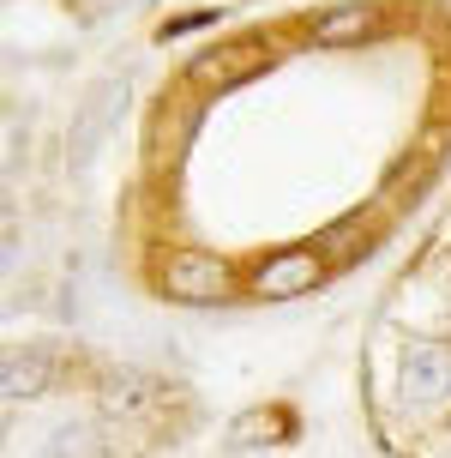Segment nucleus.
I'll use <instances>...</instances> for the list:
<instances>
[{
    "instance_id": "423d86ee",
    "label": "nucleus",
    "mask_w": 451,
    "mask_h": 458,
    "mask_svg": "<svg viewBox=\"0 0 451 458\" xmlns=\"http://www.w3.org/2000/svg\"><path fill=\"white\" fill-rule=\"evenodd\" d=\"M313 277H319L313 253H289V259H277V266L259 272V290H265V296H295V290H307Z\"/></svg>"
},
{
    "instance_id": "f257e3e1",
    "label": "nucleus",
    "mask_w": 451,
    "mask_h": 458,
    "mask_svg": "<svg viewBox=\"0 0 451 458\" xmlns=\"http://www.w3.org/2000/svg\"><path fill=\"white\" fill-rule=\"evenodd\" d=\"M229 290V266L211 253H175L169 259V296L180 301H217Z\"/></svg>"
},
{
    "instance_id": "7ed1b4c3",
    "label": "nucleus",
    "mask_w": 451,
    "mask_h": 458,
    "mask_svg": "<svg viewBox=\"0 0 451 458\" xmlns=\"http://www.w3.org/2000/svg\"><path fill=\"white\" fill-rule=\"evenodd\" d=\"M54 368H61V356L43 350V344L13 350V356H6V398H37V392L54 380Z\"/></svg>"
},
{
    "instance_id": "39448f33",
    "label": "nucleus",
    "mask_w": 451,
    "mask_h": 458,
    "mask_svg": "<svg viewBox=\"0 0 451 458\" xmlns=\"http://www.w3.org/2000/svg\"><path fill=\"white\" fill-rule=\"evenodd\" d=\"M307 30H313V43H361V37L380 30V6H331Z\"/></svg>"
},
{
    "instance_id": "f03ea898",
    "label": "nucleus",
    "mask_w": 451,
    "mask_h": 458,
    "mask_svg": "<svg viewBox=\"0 0 451 458\" xmlns=\"http://www.w3.org/2000/svg\"><path fill=\"white\" fill-rule=\"evenodd\" d=\"M404 386L415 392V398H439V392L451 386V350L446 344H415L404 356Z\"/></svg>"
},
{
    "instance_id": "20e7f679",
    "label": "nucleus",
    "mask_w": 451,
    "mask_h": 458,
    "mask_svg": "<svg viewBox=\"0 0 451 458\" xmlns=\"http://www.w3.org/2000/svg\"><path fill=\"white\" fill-rule=\"evenodd\" d=\"M253 67H265V48H211L193 61V85H235V79H247Z\"/></svg>"
}]
</instances>
